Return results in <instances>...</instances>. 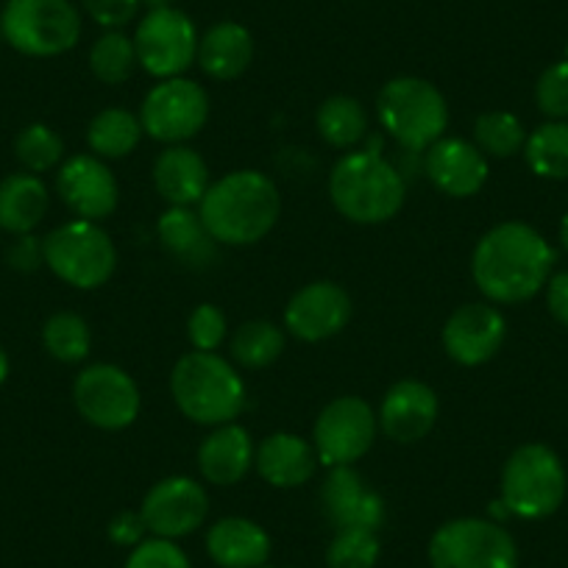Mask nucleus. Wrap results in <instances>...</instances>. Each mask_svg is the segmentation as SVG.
<instances>
[{
	"label": "nucleus",
	"instance_id": "c03bdc74",
	"mask_svg": "<svg viewBox=\"0 0 568 568\" xmlns=\"http://www.w3.org/2000/svg\"><path fill=\"white\" fill-rule=\"evenodd\" d=\"M9 368H12V363H9V354H7V348L0 346V385L9 379Z\"/></svg>",
	"mask_w": 568,
	"mask_h": 568
},
{
	"label": "nucleus",
	"instance_id": "de8ad7c7",
	"mask_svg": "<svg viewBox=\"0 0 568 568\" xmlns=\"http://www.w3.org/2000/svg\"><path fill=\"white\" fill-rule=\"evenodd\" d=\"M262 568H271V566H262Z\"/></svg>",
	"mask_w": 568,
	"mask_h": 568
},
{
	"label": "nucleus",
	"instance_id": "37998d69",
	"mask_svg": "<svg viewBox=\"0 0 568 568\" xmlns=\"http://www.w3.org/2000/svg\"><path fill=\"white\" fill-rule=\"evenodd\" d=\"M546 307H549L551 318L568 329V271L549 276V282H546Z\"/></svg>",
	"mask_w": 568,
	"mask_h": 568
},
{
	"label": "nucleus",
	"instance_id": "2eb2a0df",
	"mask_svg": "<svg viewBox=\"0 0 568 568\" xmlns=\"http://www.w3.org/2000/svg\"><path fill=\"white\" fill-rule=\"evenodd\" d=\"M507 341V321L490 302H471L457 307L440 329V343L452 363L477 368L490 363Z\"/></svg>",
	"mask_w": 568,
	"mask_h": 568
},
{
	"label": "nucleus",
	"instance_id": "c85d7f7f",
	"mask_svg": "<svg viewBox=\"0 0 568 568\" xmlns=\"http://www.w3.org/2000/svg\"><path fill=\"white\" fill-rule=\"evenodd\" d=\"M315 129L321 140L337 151H348L368 134V112L352 95H332L315 112Z\"/></svg>",
	"mask_w": 568,
	"mask_h": 568
},
{
	"label": "nucleus",
	"instance_id": "c9c22d12",
	"mask_svg": "<svg viewBox=\"0 0 568 568\" xmlns=\"http://www.w3.org/2000/svg\"><path fill=\"white\" fill-rule=\"evenodd\" d=\"M379 555L382 544L374 529H335L326 546V568H376Z\"/></svg>",
	"mask_w": 568,
	"mask_h": 568
},
{
	"label": "nucleus",
	"instance_id": "4468645a",
	"mask_svg": "<svg viewBox=\"0 0 568 568\" xmlns=\"http://www.w3.org/2000/svg\"><path fill=\"white\" fill-rule=\"evenodd\" d=\"M140 516L154 538H187L195 529L204 527L210 516V496L204 485L195 483L193 477L173 474L151 485L149 494L142 496Z\"/></svg>",
	"mask_w": 568,
	"mask_h": 568
},
{
	"label": "nucleus",
	"instance_id": "e433bc0d",
	"mask_svg": "<svg viewBox=\"0 0 568 568\" xmlns=\"http://www.w3.org/2000/svg\"><path fill=\"white\" fill-rule=\"evenodd\" d=\"M123 568H193V562L176 540L149 535L142 544L129 549Z\"/></svg>",
	"mask_w": 568,
	"mask_h": 568
},
{
	"label": "nucleus",
	"instance_id": "6ab92c4d",
	"mask_svg": "<svg viewBox=\"0 0 568 568\" xmlns=\"http://www.w3.org/2000/svg\"><path fill=\"white\" fill-rule=\"evenodd\" d=\"M426 179L449 199H471L488 182V156L460 136H440L424 151Z\"/></svg>",
	"mask_w": 568,
	"mask_h": 568
},
{
	"label": "nucleus",
	"instance_id": "39448f33",
	"mask_svg": "<svg viewBox=\"0 0 568 568\" xmlns=\"http://www.w3.org/2000/svg\"><path fill=\"white\" fill-rule=\"evenodd\" d=\"M376 118L407 151H426L449 129V103L433 81L396 75L376 95Z\"/></svg>",
	"mask_w": 568,
	"mask_h": 568
},
{
	"label": "nucleus",
	"instance_id": "49530a36",
	"mask_svg": "<svg viewBox=\"0 0 568 568\" xmlns=\"http://www.w3.org/2000/svg\"><path fill=\"white\" fill-rule=\"evenodd\" d=\"M560 243H562V248L568 251V212H566V217H562V223H560Z\"/></svg>",
	"mask_w": 568,
	"mask_h": 568
},
{
	"label": "nucleus",
	"instance_id": "c756f323",
	"mask_svg": "<svg viewBox=\"0 0 568 568\" xmlns=\"http://www.w3.org/2000/svg\"><path fill=\"white\" fill-rule=\"evenodd\" d=\"M527 168L540 179H568V120H549L527 136Z\"/></svg>",
	"mask_w": 568,
	"mask_h": 568
},
{
	"label": "nucleus",
	"instance_id": "f03ea898",
	"mask_svg": "<svg viewBox=\"0 0 568 568\" xmlns=\"http://www.w3.org/2000/svg\"><path fill=\"white\" fill-rule=\"evenodd\" d=\"M199 215L217 245H256L282 217V193L260 171H232L210 184Z\"/></svg>",
	"mask_w": 568,
	"mask_h": 568
},
{
	"label": "nucleus",
	"instance_id": "473e14b6",
	"mask_svg": "<svg viewBox=\"0 0 568 568\" xmlns=\"http://www.w3.org/2000/svg\"><path fill=\"white\" fill-rule=\"evenodd\" d=\"M140 68L136 64L134 40L120 29L103 31L90 48V70L101 84L118 87L131 79V73Z\"/></svg>",
	"mask_w": 568,
	"mask_h": 568
},
{
	"label": "nucleus",
	"instance_id": "9d476101",
	"mask_svg": "<svg viewBox=\"0 0 568 568\" xmlns=\"http://www.w3.org/2000/svg\"><path fill=\"white\" fill-rule=\"evenodd\" d=\"M210 120V95L193 79H162L145 92L140 106L142 131L162 145H184Z\"/></svg>",
	"mask_w": 568,
	"mask_h": 568
},
{
	"label": "nucleus",
	"instance_id": "7c9ffc66",
	"mask_svg": "<svg viewBox=\"0 0 568 568\" xmlns=\"http://www.w3.org/2000/svg\"><path fill=\"white\" fill-rule=\"evenodd\" d=\"M232 359L240 368L262 371L284 354V329L273 321H245L232 335Z\"/></svg>",
	"mask_w": 568,
	"mask_h": 568
},
{
	"label": "nucleus",
	"instance_id": "7ed1b4c3",
	"mask_svg": "<svg viewBox=\"0 0 568 568\" xmlns=\"http://www.w3.org/2000/svg\"><path fill=\"white\" fill-rule=\"evenodd\" d=\"M332 206L346 221L379 226L393 221L407 201V184L398 168L376 151H352L329 173Z\"/></svg>",
	"mask_w": 568,
	"mask_h": 568
},
{
	"label": "nucleus",
	"instance_id": "f257e3e1",
	"mask_svg": "<svg viewBox=\"0 0 568 568\" xmlns=\"http://www.w3.org/2000/svg\"><path fill=\"white\" fill-rule=\"evenodd\" d=\"M555 251L538 229L505 221L488 229L474 245L471 276L490 304H521L546 287Z\"/></svg>",
	"mask_w": 568,
	"mask_h": 568
},
{
	"label": "nucleus",
	"instance_id": "79ce46f5",
	"mask_svg": "<svg viewBox=\"0 0 568 568\" xmlns=\"http://www.w3.org/2000/svg\"><path fill=\"white\" fill-rule=\"evenodd\" d=\"M9 265L23 273H31L40 265H45V260H42V240H37L34 234H20L12 243V248H9Z\"/></svg>",
	"mask_w": 568,
	"mask_h": 568
},
{
	"label": "nucleus",
	"instance_id": "f3484780",
	"mask_svg": "<svg viewBox=\"0 0 568 568\" xmlns=\"http://www.w3.org/2000/svg\"><path fill=\"white\" fill-rule=\"evenodd\" d=\"M57 193L62 204L81 221L101 223L120 204V184L106 160L95 154H75L59 165Z\"/></svg>",
	"mask_w": 568,
	"mask_h": 568
},
{
	"label": "nucleus",
	"instance_id": "09e8293b",
	"mask_svg": "<svg viewBox=\"0 0 568 568\" xmlns=\"http://www.w3.org/2000/svg\"><path fill=\"white\" fill-rule=\"evenodd\" d=\"M0 40H3V34H0Z\"/></svg>",
	"mask_w": 568,
	"mask_h": 568
},
{
	"label": "nucleus",
	"instance_id": "dca6fc26",
	"mask_svg": "<svg viewBox=\"0 0 568 568\" xmlns=\"http://www.w3.org/2000/svg\"><path fill=\"white\" fill-rule=\"evenodd\" d=\"M354 315L348 291L337 282H310L284 307V329L302 343H324L341 335Z\"/></svg>",
	"mask_w": 568,
	"mask_h": 568
},
{
	"label": "nucleus",
	"instance_id": "cd10ccee",
	"mask_svg": "<svg viewBox=\"0 0 568 568\" xmlns=\"http://www.w3.org/2000/svg\"><path fill=\"white\" fill-rule=\"evenodd\" d=\"M142 134L145 131H142L140 114L123 106H109L101 109L87 125V145H90L92 154L106 162L123 160V156L134 154Z\"/></svg>",
	"mask_w": 568,
	"mask_h": 568
},
{
	"label": "nucleus",
	"instance_id": "4be33fe9",
	"mask_svg": "<svg viewBox=\"0 0 568 568\" xmlns=\"http://www.w3.org/2000/svg\"><path fill=\"white\" fill-rule=\"evenodd\" d=\"M271 535L251 518L226 516L206 532V555L217 568H262L271 560Z\"/></svg>",
	"mask_w": 568,
	"mask_h": 568
},
{
	"label": "nucleus",
	"instance_id": "20e7f679",
	"mask_svg": "<svg viewBox=\"0 0 568 568\" xmlns=\"http://www.w3.org/2000/svg\"><path fill=\"white\" fill-rule=\"evenodd\" d=\"M171 396L187 420L221 426L243 413L245 382L217 352H190L173 365Z\"/></svg>",
	"mask_w": 568,
	"mask_h": 568
},
{
	"label": "nucleus",
	"instance_id": "aec40b11",
	"mask_svg": "<svg viewBox=\"0 0 568 568\" xmlns=\"http://www.w3.org/2000/svg\"><path fill=\"white\" fill-rule=\"evenodd\" d=\"M321 507L335 529L357 527L379 532L387 516L385 499L365 485L354 466L329 468L321 485Z\"/></svg>",
	"mask_w": 568,
	"mask_h": 568
},
{
	"label": "nucleus",
	"instance_id": "9b49d317",
	"mask_svg": "<svg viewBox=\"0 0 568 568\" xmlns=\"http://www.w3.org/2000/svg\"><path fill=\"white\" fill-rule=\"evenodd\" d=\"M136 64L154 79H176L195 64L199 31L195 23L176 7L151 9L134 31Z\"/></svg>",
	"mask_w": 568,
	"mask_h": 568
},
{
	"label": "nucleus",
	"instance_id": "58836bf2",
	"mask_svg": "<svg viewBox=\"0 0 568 568\" xmlns=\"http://www.w3.org/2000/svg\"><path fill=\"white\" fill-rule=\"evenodd\" d=\"M226 315L215 304H199L187 318V341L193 352H217L226 341Z\"/></svg>",
	"mask_w": 568,
	"mask_h": 568
},
{
	"label": "nucleus",
	"instance_id": "f8f14e48",
	"mask_svg": "<svg viewBox=\"0 0 568 568\" xmlns=\"http://www.w3.org/2000/svg\"><path fill=\"white\" fill-rule=\"evenodd\" d=\"M379 418L359 396H337L318 413L313 426V449L326 468L354 466L376 444Z\"/></svg>",
	"mask_w": 568,
	"mask_h": 568
},
{
	"label": "nucleus",
	"instance_id": "393cba45",
	"mask_svg": "<svg viewBox=\"0 0 568 568\" xmlns=\"http://www.w3.org/2000/svg\"><path fill=\"white\" fill-rule=\"evenodd\" d=\"M156 237L168 256L184 267H210L217 256V243L201 221L195 206H168L156 221Z\"/></svg>",
	"mask_w": 568,
	"mask_h": 568
},
{
	"label": "nucleus",
	"instance_id": "f704fd0d",
	"mask_svg": "<svg viewBox=\"0 0 568 568\" xmlns=\"http://www.w3.org/2000/svg\"><path fill=\"white\" fill-rule=\"evenodd\" d=\"M14 156L34 176L57 171L64 162V140L48 123H29L14 136Z\"/></svg>",
	"mask_w": 568,
	"mask_h": 568
},
{
	"label": "nucleus",
	"instance_id": "412c9836",
	"mask_svg": "<svg viewBox=\"0 0 568 568\" xmlns=\"http://www.w3.org/2000/svg\"><path fill=\"white\" fill-rule=\"evenodd\" d=\"M256 446L251 433L240 424H221L212 426V433L201 440L199 452H195V463H199L201 477L217 488H229L237 485L245 474L254 468Z\"/></svg>",
	"mask_w": 568,
	"mask_h": 568
},
{
	"label": "nucleus",
	"instance_id": "a211bd4d",
	"mask_svg": "<svg viewBox=\"0 0 568 568\" xmlns=\"http://www.w3.org/2000/svg\"><path fill=\"white\" fill-rule=\"evenodd\" d=\"M440 415V398L433 387L418 379H398L387 387L379 404V429L396 444L409 446L433 433Z\"/></svg>",
	"mask_w": 568,
	"mask_h": 568
},
{
	"label": "nucleus",
	"instance_id": "ddd939ff",
	"mask_svg": "<svg viewBox=\"0 0 568 568\" xmlns=\"http://www.w3.org/2000/svg\"><path fill=\"white\" fill-rule=\"evenodd\" d=\"M73 404L90 426L103 433H120L140 418L142 396L129 371L112 363H95L75 376Z\"/></svg>",
	"mask_w": 568,
	"mask_h": 568
},
{
	"label": "nucleus",
	"instance_id": "a18cd8bd",
	"mask_svg": "<svg viewBox=\"0 0 568 568\" xmlns=\"http://www.w3.org/2000/svg\"><path fill=\"white\" fill-rule=\"evenodd\" d=\"M142 7H149V12L151 9H168L173 7V0H142Z\"/></svg>",
	"mask_w": 568,
	"mask_h": 568
},
{
	"label": "nucleus",
	"instance_id": "a878e982",
	"mask_svg": "<svg viewBox=\"0 0 568 568\" xmlns=\"http://www.w3.org/2000/svg\"><path fill=\"white\" fill-rule=\"evenodd\" d=\"M204 75L215 81H234L254 62V37L245 26L234 20H223L206 29L199 40V57H195Z\"/></svg>",
	"mask_w": 568,
	"mask_h": 568
},
{
	"label": "nucleus",
	"instance_id": "72a5a7b5",
	"mask_svg": "<svg viewBox=\"0 0 568 568\" xmlns=\"http://www.w3.org/2000/svg\"><path fill=\"white\" fill-rule=\"evenodd\" d=\"M527 129L513 112L496 109V112H485L474 120V145L485 156L507 160V156L521 154L524 145H527Z\"/></svg>",
	"mask_w": 568,
	"mask_h": 568
},
{
	"label": "nucleus",
	"instance_id": "b1692460",
	"mask_svg": "<svg viewBox=\"0 0 568 568\" xmlns=\"http://www.w3.org/2000/svg\"><path fill=\"white\" fill-rule=\"evenodd\" d=\"M154 190L168 206H199L210 190V168L190 145H168L154 160Z\"/></svg>",
	"mask_w": 568,
	"mask_h": 568
},
{
	"label": "nucleus",
	"instance_id": "a19ab883",
	"mask_svg": "<svg viewBox=\"0 0 568 568\" xmlns=\"http://www.w3.org/2000/svg\"><path fill=\"white\" fill-rule=\"evenodd\" d=\"M106 535L114 546L134 549L136 544H142V540L149 538V527H145V521H142L140 510H120L118 516L109 521Z\"/></svg>",
	"mask_w": 568,
	"mask_h": 568
},
{
	"label": "nucleus",
	"instance_id": "1a4fd4ad",
	"mask_svg": "<svg viewBox=\"0 0 568 568\" xmlns=\"http://www.w3.org/2000/svg\"><path fill=\"white\" fill-rule=\"evenodd\" d=\"M433 568H518V546L494 518H452L429 538Z\"/></svg>",
	"mask_w": 568,
	"mask_h": 568
},
{
	"label": "nucleus",
	"instance_id": "6e6552de",
	"mask_svg": "<svg viewBox=\"0 0 568 568\" xmlns=\"http://www.w3.org/2000/svg\"><path fill=\"white\" fill-rule=\"evenodd\" d=\"M566 468L560 457L544 444H524L507 457L501 468V496L510 516L540 521L557 513L566 499Z\"/></svg>",
	"mask_w": 568,
	"mask_h": 568
},
{
	"label": "nucleus",
	"instance_id": "0eeeda50",
	"mask_svg": "<svg viewBox=\"0 0 568 568\" xmlns=\"http://www.w3.org/2000/svg\"><path fill=\"white\" fill-rule=\"evenodd\" d=\"M0 34L23 57H62L79 45L81 12L73 0H7Z\"/></svg>",
	"mask_w": 568,
	"mask_h": 568
},
{
	"label": "nucleus",
	"instance_id": "423d86ee",
	"mask_svg": "<svg viewBox=\"0 0 568 568\" xmlns=\"http://www.w3.org/2000/svg\"><path fill=\"white\" fill-rule=\"evenodd\" d=\"M42 260L53 276L75 291H98L118 271V248L106 229L81 217L42 237Z\"/></svg>",
	"mask_w": 568,
	"mask_h": 568
},
{
	"label": "nucleus",
	"instance_id": "bb28decb",
	"mask_svg": "<svg viewBox=\"0 0 568 568\" xmlns=\"http://www.w3.org/2000/svg\"><path fill=\"white\" fill-rule=\"evenodd\" d=\"M48 195L45 182L34 173H12L0 182V229L14 237L31 234L48 215Z\"/></svg>",
	"mask_w": 568,
	"mask_h": 568
},
{
	"label": "nucleus",
	"instance_id": "4c0bfd02",
	"mask_svg": "<svg viewBox=\"0 0 568 568\" xmlns=\"http://www.w3.org/2000/svg\"><path fill=\"white\" fill-rule=\"evenodd\" d=\"M535 103L549 120H568V59L549 64L535 84Z\"/></svg>",
	"mask_w": 568,
	"mask_h": 568
},
{
	"label": "nucleus",
	"instance_id": "2f4dec72",
	"mask_svg": "<svg viewBox=\"0 0 568 568\" xmlns=\"http://www.w3.org/2000/svg\"><path fill=\"white\" fill-rule=\"evenodd\" d=\"M42 346L57 363L79 365L92 352V329L79 313H53L42 326Z\"/></svg>",
	"mask_w": 568,
	"mask_h": 568
},
{
	"label": "nucleus",
	"instance_id": "5701e85b",
	"mask_svg": "<svg viewBox=\"0 0 568 568\" xmlns=\"http://www.w3.org/2000/svg\"><path fill=\"white\" fill-rule=\"evenodd\" d=\"M313 440L296 433H273L256 446L254 468L271 488H302L318 468Z\"/></svg>",
	"mask_w": 568,
	"mask_h": 568
},
{
	"label": "nucleus",
	"instance_id": "ea45409f",
	"mask_svg": "<svg viewBox=\"0 0 568 568\" xmlns=\"http://www.w3.org/2000/svg\"><path fill=\"white\" fill-rule=\"evenodd\" d=\"M81 7L101 29L114 31L123 29L136 18L142 0H81Z\"/></svg>",
	"mask_w": 568,
	"mask_h": 568
}]
</instances>
